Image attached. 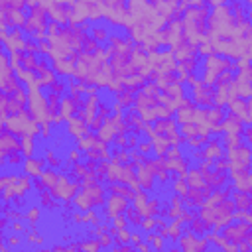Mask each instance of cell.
Listing matches in <instances>:
<instances>
[{"instance_id": "6da1fadb", "label": "cell", "mask_w": 252, "mask_h": 252, "mask_svg": "<svg viewBox=\"0 0 252 252\" xmlns=\"http://www.w3.org/2000/svg\"><path fill=\"white\" fill-rule=\"evenodd\" d=\"M128 205H130V201H128L126 197L116 195V193H108V195H106V201H104V205L98 209V213H100V217H102V219L110 220L112 217H116V215L124 213Z\"/></svg>"}, {"instance_id": "7a4b0ae2", "label": "cell", "mask_w": 252, "mask_h": 252, "mask_svg": "<svg viewBox=\"0 0 252 252\" xmlns=\"http://www.w3.org/2000/svg\"><path fill=\"white\" fill-rule=\"evenodd\" d=\"M136 181H138L140 189H144L148 193H154V189H156V175H154V171L146 163H140L136 167Z\"/></svg>"}, {"instance_id": "3957f363", "label": "cell", "mask_w": 252, "mask_h": 252, "mask_svg": "<svg viewBox=\"0 0 252 252\" xmlns=\"http://www.w3.org/2000/svg\"><path fill=\"white\" fill-rule=\"evenodd\" d=\"M24 173H28L32 179L33 177H39L43 167H45V158L43 156H30V158H24Z\"/></svg>"}, {"instance_id": "277c9868", "label": "cell", "mask_w": 252, "mask_h": 252, "mask_svg": "<svg viewBox=\"0 0 252 252\" xmlns=\"http://www.w3.org/2000/svg\"><path fill=\"white\" fill-rule=\"evenodd\" d=\"M37 201H39V207H41L43 211L53 213V211H59V209H61V201H59V199H55V197L51 195V191H49V189L39 191V193H37Z\"/></svg>"}, {"instance_id": "5b68a950", "label": "cell", "mask_w": 252, "mask_h": 252, "mask_svg": "<svg viewBox=\"0 0 252 252\" xmlns=\"http://www.w3.org/2000/svg\"><path fill=\"white\" fill-rule=\"evenodd\" d=\"M230 199H232V203H234V209L250 211V205H252L250 193H244V191H236V189H232V191H230Z\"/></svg>"}, {"instance_id": "8992f818", "label": "cell", "mask_w": 252, "mask_h": 252, "mask_svg": "<svg viewBox=\"0 0 252 252\" xmlns=\"http://www.w3.org/2000/svg\"><path fill=\"white\" fill-rule=\"evenodd\" d=\"M12 73H14V67H12V63H10V53H8V49L2 45V47H0V81L6 79V77L12 75Z\"/></svg>"}, {"instance_id": "52a82bcc", "label": "cell", "mask_w": 252, "mask_h": 252, "mask_svg": "<svg viewBox=\"0 0 252 252\" xmlns=\"http://www.w3.org/2000/svg\"><path fill=\"white\" fill-rule=\"evenodd\" d=\"M41 207H37V205H32V207H28L26 211H24V220H26V224H37L39 220H41Z\"/></svg>"}, {"instance_id": "ba28073f", "label": "cell", "mask_w": 252, "mask_h": 252, "mask_svg": "<svg viewBox=\"0 0 252 252\" xmlns=\"http://www.w3.org/2000/svg\"><path fill=\"white\" fill-rule=\"evenodd\" d=\"M24 154L22 152H10L8 154V167H22L24 163Z\"/></svg>"}, {"instance_id": "9c48e42d", "label": "cell", "mask_w": 252, "mask_h": 252, "mask_svg": "<svg viewBox=\"0 0 252 252\" xmlns=\"http://www.w3.org/2000/svg\"><path fill=\"white\" fill-rule=\"evenodd\" d=\"M136 150H138L140 154H144V156H150V154H152V142H150V140H142V138H140V142H138Z\"/></svg>"}, {"instance_id": "30bf717a", "label": "cell", "mask_w": 252, "mask_h": 252, "mask_svg": "<svg viewBox=\"0 0 252 252\" xmlns=\"http://www.w3.org/2000/svg\"><path fill=\"white\" fill-rule=\"evenodd\" d=\"M110 224L116 226V228H126V226H128V220H126L124 213H120V215H116V217L110 219Z\"/></svg>"}, {"instance_id": "8fae6325", "label": "cell", "mask_w": 252, "mask_h": 252, "mask_svg": "<svg viewBox=\"0 0 252 252\" xmlns=\"http://www.w3.org/2000/svg\"><path fill=\"white\" fill-rule=\"evenodd\" d=\"M0 47H2V41H0Z\"/></svg>"}]
</instances>
